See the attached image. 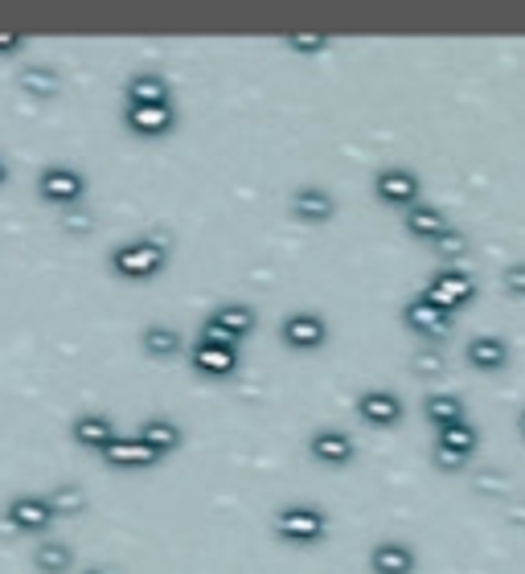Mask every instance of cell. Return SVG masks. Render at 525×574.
<instances>
[{
  "label": "cell",
  "mask_w": 525,
  "mask_h": 574,
  "mask_svg": "<svg viewBox=\"0 0 525 574\" xmlns=\"http://www.w3.org/2000/svg\"><path fill=\"white\" fill-rule=\"evenodd\" d=\"M17 86L34 99H53L62 91V70L46 67V62H29L17 70Z\"/></svg>",
  "instance_id": "cb8c5ba5"
},
{
  "label": "cell",
  "mask_w": 525,
  "mask_h": 574,
  "mask_svg": "<svg viewBox=\"0 0 525 574\" xmlns=\"http://www.w3.org/2000/svg\"><path fill=\"white\" fill-rule=\"evenodd\" d=\"M329 534V513L312 501H291L275 513V538L288 546H317Z\"/></svg>",
  "instance_id": "7a4b0ae2"
},
{
  "label": "cell",
  "mask_w": 525,
  "mask_h": 574,
  "mask_svg": "<svg viewBox=\"0 0 525 574\" xmlns=\"http://www.w3.org/2000/svg\"><path fill=\"white\" fill-rule=\"evenodd\" d=\"M403 324H407L410 333H419V337H427V340H443L448 333H452L456 316L443 312L440 304H431L427 296H410L407 304H403Z\"/></svg>",
  "instance_id": "30bf717a"
},
{
  "label": "cell",
  "mask_w": 525,
  "mask_h": 574,
  "mask_svg": "<svg viewBox=\"0 0 525 574\" xmlns=\"http://www.w3.org/2000/svg\"><path fill=\"white\" fill-rule=\"evenodd\" d=\"M403 226H407L410 238H419V242H435V238L448 230V214L431 202H415L410 210H403Z\"/></svg>",
  "instance_id": "44dd1931"
},
{
  "label": "cell",
  "mask_w": 525,
  "mask_h": 574,
  "mask_svg": "<svg viewBox=\"0 0 525 574\" xmlns=\"http://www.w3.org/2000/svg\"><path fill=\"white\" fill-rule=\"evenodd\" d=\"M172 123H177V107L172 103H123V128L128 132L160 140V135L172 132Z\"/></svg>",
  "instance_id": "9c48e42d"
},
{
  "label": "cell",
  "mask_w": 525,
  "mask_h": 574,
  "mask_svg": "<svg viewBox=\"0 0 525 574\" xmlns=\"http://www.w3.org/2000/svg\"><path fill=\"white\" fill-rule=\"evenodd\" d=\"M464 357H468V366L485 373H497L509 366V340L497 337V333H476L468 345H464Z\"/></svg>",
  "instance_id": "d6986e66"
},
{
  "label": "cell",
  "mask_w": 525,
  "mask_h": 574,
  "mask_svg": "<svg viewBox=\"0 0 525 574\" xmlns=\"http://www.w3.org/2000/svg\"><path fill=\"white\" fill-rule=\"evenodd\" d=\"M4 522L13 525V529H21V534H46L53 525L50 501L41 492H17L4 505Z\"/></svg>",
  "instance_id": "8fae6325"
},
{
  "label": "cell",
  "mask_w": 525,
  "mask_h": 574,
  "mask_svg": "<svg viewBox=\"0 0 525 574\" xmlns=\"http://www.w3.org/2000/svg\"><path fill=\"white\" fill-rule=\"evenodd\" d=\"M58 222H62L67 235H86V230L95 226V214H91V205L86 202H79V205H67V210L58 214Z\"/></svg>",
  "instance_id": "f1b7e54d"
},
{
  "label": "cell",
  "mask_w": 525,
  "mask_h": 574,
  "mask_svg": "<svg viewBox=\"0 0 525 574\" xmlns=\"http://www.w3.org/2000/svg\"><path fill=\"white\" fill-rule=\"evenodd\" d=\"M9 181V165H4V156H0V186Z\"/></svg>",
  "instance_id": "d590c367"
},
{
  "label": "cell",
  "mask_w": 525,
  "mask_h": 574,
  "mask_svg": "<svg viewBox=\"0 0 525 574\" xmlns=\"http://www.w3.org/2000/svg\"><path fill=\"white\" fill-rule=\"evenodd\" d=\"M99 456L107 468H119V473H144V468H156V464H160V456H156L144 440H136V435H116Z\"/></svg>",
  "instance_id": "7c38bea8"
},
{
  "label": "cell",
  "mask_w": 525,
  "mask_h": 574,
  "mask_svg": "<svg viewBox=\"0 0 525 574\" xmlns=\"http://www.w3.org/2000/svg\"><path fill=\"white\" fill-rule=\"evenodd\" d=\"M34 566L41 574H67L70 566H74V546L62 541V538H37Z\"/></svg>",
  "instance_id": "d4e9b609"
},
{
  "label": "cell",
  "mask_w": 525,
  "mask_h": 574,
  "mask_svg": "<svg viewBox=\"0 0 525 574\" xmlns=\"http://www.w3.org/2000/svg\"><path fill=\"white\" fill-rule=\"evenodd\" d=\"M34 186L41 202L67 210V205H79L86 198V172H79L74 165H46L37 172Z\"/></svg>",
  "instance_id": "5b68a950"
},
{
  "label": "cell",
  "mask_w": 525,
  "mask_h": 574,
  "mask_svg": "<svg viewBox=\"0 0 525 574\" xmlns=\"http://www.w3.org/2000/svg\"><path fill=\"white\" fill-rule=\"evenodd\" d=\"M140 345H144V354L148 357H177L186 340H181V328H172V324H165V321H153V324H144Z\"/></svg>",
  "instance_id": "484cf974"
},
{
  "label": "cell",
  "mask_w": 525,
  "mask_h": 574,
  "mask_svg": "<svg viewBox=\"0 0 525 574\" xmlns=\"http://www.w3.org/2000/svg\"><path fill=\"white\" fill-rule=\"evenodd\" d=\"M189 366L202 378H230L238 370V349L235 345H214V340H193L189 345Z\"/></svg>",
  "instance_id": "2e32d148"
},
{
  "label": "cell",
  "mask_w": 525,
  "mask_h": 574,
  "mask_svg": "<svg viewBox=\"0 0 525 574\" xmlns=\"http://www.w3.org/2000/svg\"><path fill=\"white\" fill-rule=\"evenodd\" d=\"M373 193H378L382 205L410 210L415 202H423V181H419V172L407 169V165H386V169L373 172Z\"/></svg>",
  "instance_id": "8992f818"
},
{
  "label": "cell",
  "mask_w": 525,
  "mask_h": 574,
  "mask_svg": "<svg viewBox=\"0 0 525 574\" xmlns=\"http://www.w3.org/2000/svg\"><path fill=\"white\" fill-rule=\"evenodd\" d=\"M354 406H357V419L378 427V431L398 427L403 415H407V406H403V398H398V390H390V386H366L354 398Z\"/></svg>",
  "instance_id": "ba28073f"
},
{
  "label": "cell",
  "mask_w": 525,
  "mask_h": 574,
  "mask_svg": "<svg viewBox=\"0 0 525 574\" xmlns=\"http://www.w3.org/2000/svg\"><path fill=\"white\" fill-rule=\"evenodd\" d=\"M423 419L440 431V427H448V422L468 419V406H464V398L452 394V390H431V394L423 398Z\"/></svg>",
  "instance_id": "7402d4cb"
},
{
  "label": "cell",
  "mask_w": 525,
  "mask_h": 574,
  "mask_svg": "<svg viewBox=\"0 0 525 574\" xmlns=\"http://www.w3.org/2000/svg\"><path fill=\"white\" fill-rule=\"evenodd\" d=\"M279 340L296 349V354H312V349H321L324 340H329V321H324V312L317 308H296L288 312L284 321H279Z\"/></svg>",
  "instance_id": "52a82bcc"
},
{
  "label": "cell",
  "mask_w": 525,
  "mask_h": 574,
  "mask_svg": "<svg viewBox=\"0 0 525 574\" xmlns=\"http://www.w3.org/2000/svg\"><path fill=\"white\" fill-rule=\"evenodd\" d=\"M419 361H423V366H419V370H423V373H431V370H443V357L435 354V349H423V354H419Z\"/></svg>",
  "instance_id": "836d02e7"
},
{
  "label": "cell",
  "mask_w": 525,
  "mask_h": 574,
  "mask_svg": "<svg viewBox=\"0 0 525 574\" xmlns=\"http://www.w3.org/2000/svg\"><path fill=\"white\" fill-rule=\"evenodd\" d=\"M419 296H427L431 304H440L443 312H464L476 300V279L464 267H435L427 275V284Z\"/></svg>",
  "instance_id": "277c9868"
},
{
  "label": "cell",
  "mask_w": 525,
  "mask_h": 574,
  "mask_svg": "<svg viewBox=\"0 0 525 574\" xmlns=\"http://www.w3.org/2000/svg\"><path fill=\"white\" fill-rule=\"evenodd\" d=\"M284 46H288L291 53H324L333 46V37L329 34H288L284 37Z\"/></svg>",
  "instance_id": "f546056e"
},
{
  "label": "cell",
  "mask_w": 525,
  "mask_h": 574,
  "mask_svg": "<svg viewBox=\"0 0 525 574\" xmlns=\"http://www.w3.org/2000/svg\"><path fill=\"white\" fill-rule=\"evenodd\" d=\"M25 50V37L21 34H0V58H4V53H21Z\"/></svg>",
  "instance_id": "d6a6232c"
},
{
  "label": "cell",
  "mask_w": 525,
  "mask_h": 574,
  "mask_svg": "<svg viewBox=\"0 0 525 574\" xmlns=\"http://www.w3.org/2000/svg\"><path fill=\"white\" fill-rule=\"evenodd\" d=\"M308 452H312V459L329 464V468H345L357 456V440L349 431H341V427H317L308 435Z\"/></svg>",
  "instance_id": "4fadbf2b"
},
{
  "label": "cell",
  "mask_w": 525,
  "mask_h": 574,
  "mask_svg": "<svg viewBox=\"0 0 525 574\" xmlns=\"http://www.w3.org/2000/svg\"><path fill=\"white\" fill-rule=\"evenodd\" d=\"M70 435H74V443L86 447V452H103L119 431H116V419H111L107 410H83L79 419L70 422Z\"/></svg>",
  "instance_id": "e0dca14e"
},
{
  "label": "cell",
  "mask_w": 525,
  "mask_h": 574,
  "mask_svg": "<svg viewBox=\"0 0 525 574\" xmlns=\"http://www.w3.org/2000/svg\"><path fill=\"white\" fill-rule=\"evenodd\" d=\"M435 447H443V452H452V456H460V459H468L476 447H480V427L468 419L448 422V427L435 431Z\"/></svg>",
  "instance_id": "603a6c76"
},
{
  "label": "cell",
  "mask_w": 525,
  "mask_h": 574,
  "mask_svg": "<svg viewBox=\"0 0 525 574\" xmlns=\"http://www.w3.org/2000/svg\"><path fill=\"white\" fill-rule=\"evenodd\" d=\"M83 574H119V571H111V566H86Z\"/></svg>",
  "instance_id": "e575fe53"
},
{
  "label": "cell",
  "mask_w": 525,
  "mask_h": 574,
  "mask_svg": "<svg viewBox=\"0 0 525 574\" xmlns=\"http://www.w3.org/2000/svg\"><path fill=\"white\" fill-rule=\"evenodd\" d=\"M136 440H144L156 452V456L165 459L169 452H177V447L186 443V431H181V422L172 419V415H148V419L140 422Z\"/></svg>",
  "instance_id": "ac0fdd59"
},
{
  "label": "cell",
  "mask_w": 525,
  "mask_h": 574,
  "mask_svg": "<svg viewBox=\"0 0 525 574\" xmlns=\"http://www.w3.org/2000/svg\"><path fill=\"white\" fill-rule=\"evenodd\" d=\"M123 103H172V86L160 70H132L123 83Z\"/></svg>",
  "instance_id": "ffe728a7"
},
{
  "label": "cell",
  "mask_w": 525,
  "mask_h": 574,
  "mask_svg": "<svg viewBox=\"0 0 525 574\" xmlns=\"http://www.w3.org/2000/svg\"><path fill=\"white\" fill-rule=\"evenodd\" d=\"M46 501H50L53 517H79L86 509V492H83V485L67 480V485H58V489L46 492Z\"/></svg>",
  "instance_id": "4316f807"
},
{
  "label": "cell",
  "mask_w": 525,
  "mask_h": 574,
  "mask_svg": "<svg viewBox=\"0 0 525 574\" xmlns=\"http://www.w3.org/2000/svg\"><path fill=\"white\" fill-rule=\"evenodd\" d=\"M517 427H522V435H525V410H522V422H517Z\"/></svg>",
  "instance_id": "8d00e7d4"
},
{
  "label": "cell",
  "mask_w": 525,
  "mask_h": 574,
  "mask_svg": "<svg viewBox=\"0 0 525 574\" xmlns=\"http://www.w3.org/2000/svg\"><path fill=\"white\" fill-rule=\"evenodd\" d=\"M259 328V312L251 304H242V300H222L210 316L202 321V340H214V345H235L238 340H247Z\"/></svg>",
  "instance_id": "3957f363"
},
{
  "label": "cell",
  "mask_w": 525,
  "mask_h": 574,
  "mask_svg": "<svg viewBox=\"0 0 525 574\" xmlns=\"http://www.w3.org/2000/svg\"><path fill=\"white\" fill-rule=\"evenodd\" d=\"M501 284H505L509 296L525 300V259H517V263H509V267L501 271Z\"/></svg>",
  "instance_id": "4dcf8cb0"
},
{
  "label": "cell",
  "mask_w": 525,
  "mask_h": 574,
  "mask_svg": "<svg viewBox=\"0 0 525 574\" xmlns=\"http://www.w3.org/2000/svg\"><path fill=\"white\" fill-rule=\"evenodd\" d=\"M288 205H291V214L300 222H308V226H324V222L337 218V198H333L324 186H312V181L291 189Z\"/></svg>",
  "instance_id": "5bb4252c"
},
{
  "label": "cell",
  "mask_w": 525,
  "mask_h": 574,
  "mask_svg": "<svg viewBox=\"0 0 525 574\" xmlns=\"http://www.w3.org/2000/svg\"><path fill=\"white\" fill-rule=\"evenodd\" d=\"M419 550L403 538H378L370 546V571L373 574H415Z\"/></svg>",
  "instance_id": "9a60e30c"
},
{
  "label": "cell",
  "mask_w": 525,
  "mask_h": 574,
  "mask_svg": "<svg viewBox=\"0 0 525 574\" xmlns=\"http://www.w3.org/2000/svg\"><path fill=\"white\" fill-rule=\"evenodd\" d=\"M107 263H111V271H116L119 279H128V284H148V279H156L160 271L169 267V238H160V235L128 238V242L111 247Z\"/></svg>",
  "instance_id": "6da1fadb"
},
{
  "label": "cell",
  "mask_w": 525,
  "mask_h": 574,
  "mask_svg": "<svg viewBox=\"0 0 525 574\" xmlns=\"http://www.w3.org/2000/svg\"><path fill=\"white\" fill-rule=\"evenodd\" d=\"M431 459H435V468H448V473H460V468H464V459L443 452V447H431Z\"/></svg>",
  "instance_id": "1f68e13d"
},
{
  "label": "cell",
  "mask_w": 525,
  "mask_h": 574,
  "mask_svg": "<svg viewBox=\"0 0 525 574\" xmlns=\"http://www.w3.org/2000/svg\"><path fill=\"white\" fill-rule=\"evenodd\" d=\"M468 247H473V238L464 235V230H456V226H448L435 242H431V251L440 254L443 263H452V259H464L468 254Z\"/></svg>",
  "instance_id": "83f0119b"
}]
</instances>
